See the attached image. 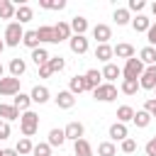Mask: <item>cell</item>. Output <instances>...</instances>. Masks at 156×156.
<instances>
[{
  "mask_svg": "<svg viewBox=\"0 0 156 156\" xmlns=\"http://www.w3.org/2000/svg\"><path fill=\"white\" fill-rule=\"evenodd\" d=\"M146 7V2L144 0H129V5H127V10H129V15L132 12H136V15H141V10Z\"/></svg>",
  "mask_w": 156,
  "mask_h": 156,
  "instance_id": "42",
  "label": "cell"
},
{
  "mask_svg": "<svg viewBox=\"0 0 156 156\" xmlns=\"http://www.w3.org/2000/svg\"><path fill=\"white\" fill-rule=\"evenodd\" d=\"M154 49H156V46H154Z\"/></svg>",
  "mask_w": 156,
  "mask_h": 156,
  "instance_id": "55",
  "label": "cell"
},
{
  "mask_svg": "<svg viewBox=\"0 0 156 156\" xmlns=\"http://www.w3.org/2000/svg\"><path fill=\"white\" fill-rule=\"evenodd\" d=\"M46 66L51 68V73H61L66 68V61H63V56H49V63Z\"/></svg>",
  "mask_w": 156,
  "mask_h": 156,
  "instance_id": "37",
  "label": "cell"
},
{
  "mask_svg": "<svg viewBox=\"0 0 156 156\" xmlns=\"http://www.w3.org/2000/svg\"><path fill=\"white\" fill-rule=\"evenodd\" d=\"M34 17V10L27 5V2H22V5H17V10H15V20L20 22V24H24V22H29Z\"/></svg>",
  "mask_w": 156,
  "mask_h": 156,
  "instance_id": "17",
  "label": "cell"
},
{
  "mask_svg": "<svg viewBox=\"0 0 156 156\" xmlns=\"http://www.w3.org/2000/svg\"><path fill=\"white\" fill-rule=\"evenodd\" d=\"M54 73H51V68L49 66H39V78H51Z\"/></svg>",
  "mask_w": 156,
  "mask_h": 156,
  "instance_id": "47",
  "label": "cell"
},
{
  "mask_svg": "<svg viewBox=\"0 0 156 156\" xmlns=\"http://www.w3.org/2000/svg\"><path fill=\"white\" fill-rule=\"evenodd\" d=\"M63 134H66V141H68V139H71V141H78V139H83L85 127H83V122L73 119V122H68V124L63 127Z\"/></svg>",
  "mask_w": 156,
  "mask_h": 156,
  "instance_id": "5",
  "label": "cell"
},
{
  "mask_svg": "<svg viewBox=\"0 0 156 156\" xmlns=\"http://www.w3.org/2000/svg\"><path fill=\"white\" fill-rule=\"evenodd\" d=\"M119 149H122V154H134L136 151V141L132 136H127L124 141H119Z\"/></svg>",
  "mask_w": 156,
  "mask_h": 156,
  "instance_id": "41",
  "label": "cell"
},
{
  "mask_svg": "<svg viewBox=\"0 0 156 156\" xmlns=\"http://www.w3.org/2000/svg\"><path fill=\"white\" fill-rule=\"evenodd\" d=\"M139 61H141L144 66H156V49H154V46H144V49L139 51Z\"/></svg>",
  "mask_w": 156,
  "mask_h": 156,
  "instance_id": "26",
  "label": "cell"
},
{
  "mask_svg": "<svg viewBox=\"0 0 156 156\" xmlns=\"http://www.w3.org/2000/svg\"><path fill=\"white\" fill-rule=\"evenodd\" d=\"M37 37H39V44H56L54 41V24H41L37 29Z\"/></svg>",
  "mask_w": 156,
  "mask_h": 156,
  "instance_id": "18",
  "label": "cell"
},
{
  "mask_svg": "<svg viewBox=\"0 0 156 156\" xmlns=\"http://www.w3.org/2000/svg\"><path fill=\"white\" fill-rule=\"evenodd\" d=\"M54 102H56V107H61V110H71V107L76 105V95H73L71 90H58L56 98H54Z\"/></svg>",
  "mask_w": 156,
  "mask_h": 156,
  "instance_id": "9",
  "label": "cell"
},
{
  "mask_svg": "<svg viewBox=\"0 0 156 156\" xmlns=\"http://www.w3.org/2000/svg\"><path fill=\"white\" fill-rule=\"evenodd\" d=\"M22 44H24L27 49H32V51H34L37 46H41V44H39V37H37V29H27L24 37H22Z\"/></svg>",
  "mask_w": 156,
  "mask_h": 156,
  "instance_id": "29",
  "label": "cell"
},
{
  "mask_svg": "<svg viewBox=\"0 0 156 156\" xmlns=\"http://www.w3.org/2000/svg\"><path fill=\"white\" fill-rule=\"evenodd\" d=\"M119 90H122L124 95H136V90H141V88H139V80L122 78V85H119Z\"/></svg>",
  "mask_w": 156,
  "mask_h": 156,
  "instance_id": "35",
  "label": "cell"
},
{
  "mask_svg": "<svg viewBox=\"0 0 156 156\" xmlns=\"http://www.w3.org/2000/svg\"><path fill=\"white\" fill-rule=\"evenodd\" d=\"M112 54L117 56V58H132L136 51H134V46L132 44H127V41H122V44H117V46H112Z\"/></svg>",
  "mask_w": 156,
  "mask_h": 156,
  "instance_id": "20",
  "label": "cell"
},
{
  "mask_svg": "<svg viewBox=\"0 0 156 156\" xmlns=\"http://www.w3.org/2000/svg\"><path fill=\"white\" fill-rule=\"evenodd\" d=\"M39 7L41 10H63L66 0H39Z\"/></svg>",
  "mask_w": 156,
  "mask_h": 156,
  "instance_id": "39",
  "label": "cell"
},
{
  "mask_svg": "<svg viewBox=\"0 0 156 156\" xmlns=\"http://www.w3.org/2000/svg\"><path fill=\"white\" fill-rule=\"evenodd\" d=\"M110 141L115 144V141H124L127 136H129V129H127V124H122V122H115V124H110Z\"/></svg>",
  "mask_w": 156,
  "mask_h": 156,
  "instance_id": "13",
  "label": "cell"
},
{
  "mask_svg": "<svg viewBox=\"0 0 156 156\" xmlns=\"http://www.w3.org/2000/svg\"><path fill=\"white\" fill-rule=\"evenodd\" d=\"M51 156H58V154H51Z\"/></svg>",
  "mask_w": 156,
  "mask_h": 156,
  "instance_id": "53",
  "label": "cell"
},
{
  "mask_svg": "<svg viewBox=\"0 0 156 156\" xmlns=\"http://www.w3.org/2000/svg\"><path fill=\"white\" fill-rule=\"evenodd\" d=\"M10 122H5V119H0V141H5L7 136H10Z\"/></svg>",
  "mask_w": 156,
  "mask_h": 156,
  "instance_id": "43",
  "label": "cell"
},
{
  "mask_svg": "<svg viewBox=\"0 0 156 156\" xmlns=\"http://www.w3.org/2000/svg\"><path fill=\"white\" fill-rule=\"evenodd\" d=\"M32 61L37 63V68H39V66H46V63H49V51H46L44 46H37V49L32 51Z\"/></svg>",
  "mask_w": 156,
  "mask_h": 156,
  "instance_id": "30",
  "label": "cell"
},
{
  "mask_svg": "<svg viewBox=\"0 0 156 156\" xmlns=\"http://www.w3.org/2000/svg\"><path fill=\"white\" fill-rule=\"evenodd\" d=\"M112 56H115V54H112V46H110V44H98V46H95V58H98V61L110 63Z\"/></svg>",
  "mask_w": 156,
  "mask_h": 156,
  "instance_id": "24",
  "label": "cell"
},
{
  "mask_svg": "<svg viewBox=\"0 0 156 156\" xmlns=\"http://www.w3.org/2000/svg\"><path fill=\"white\" fill-rule=\"evenodd\" d=\"M15 2L12 0H0V20H12L15 17Z\"/></svg>",
  "mask_w": 156,
  "mask_h": 156,
  "instance_id": "34",
  "label": "cell"
},
{
  "mask_svg": "<svg viewBox=\"0 0 156 156\" xmlns=\"http://www.w3.org/2000/svg\"><path fill=\"white\" fill-rule=\"evenodd\" d=\"M20 132H22V136H27V139L39 132V115H37L34 110H27V112L20 115Z\"/></svg>",
  "mask_w": 156,
  "mask_h": 156,
  "instance_id": "1",
  "label": "cell"
},
{
  "mask_svg": "<svg viewBox=\"0 0 156 156\" xmlns=\"http://www.w3.org/2000/svg\"><path fill=\"white\" fill-rule=\"evenodd\" d=\"M2 156H20L15 149H2Z\"/></svg>",
  "mask_w": 156,
  "mask_h": 156,
  "instance_id": "48",
  "label": "cell"
},
{
  "mask_svg": "<svg viewBox=\"0 0 156 156\" xmlns=\"http://www.w3.org/2000/svg\"><path fill=\"white\" fill-rule=\"evenodd\" d=\"M146 39H149V46H156V22H151V27L146 32Z\"/></svg>",
  "mask_w": 156,
  "mask_h": 156,
  "instance_id": "45",
  "label": "cell"
},
{
  "mask_svg": "<svg viewBox=\"0 0 156 156\" xmlns=\"http://www.w3.org/2000/svg\"><path fill=\"white\" fill-rule=\"evenodd\" d=\"M68 90H71L73 95L85 93V78H83V76H73V78L68 80Z\"/></svg>",
  "mask_w": 156,
  "mask_h": 156,
  "instance_id": "31",
  "label": "cell"
},
{
  "mask_svg": "<svg viewBox=\"0 0 156 156\" xmlns=\"http://www.w3.org/2000/svg\"><path fill=\"white\" fill-rule=\"evenodd\" d=\"M68 46H71V51L76 54V56H83V54H88V39L85 37H78V34H73L71 39H68Z\"/></svg>",
  "mask_w": 156,
  "mask_h": 156,
  "instance_id": "11",
  "label": "cell"
},
{
  "mask_svg": "<svg viewBox=\"0 0 156 156\" xmlns=\"http://www.w3.org/2000/svg\"><path fill=\"white\" fill-rule=\"evenodd\" d=\"M29 98H32V102L44 105V102H49V100H51V93H49V88H46V85H34V88H32V93H29Z\"/></svg>",
  "mask_w": 156,
  "mask_h": 156,
  "instance_id": "14",
  "label": "cell"
},
{
  "mask_svg": "<svg viewBox=\"0 0 156 156\" xmlns=\"http://www.w3.org/2000/svg\"><path fill=\"white\" fill-rule=\"evenodd\" d=\"M132 29L134 32H149V27H151V20L146 17V15H136V17H132Z\"/></svg>",
  "mask_w": 156,
  "mask_h": 156,
  "instance_id": "23",
  "label": "cell"
},
{
  "mask_svg": "<svg viewBox=\"0 0 156 156\" xmlns=\"http://www.w3.org/2000/svg\"><path fill=\"white\" fill-rule=\"evenodd\" d=\"M2 51H5V41L0 39V54H2Z\"/></svg>",
  "mask_w": 156,
  "mask_h": 156,
  "instance_id": "50",
  "label": "cell"
},
{
  "mask_svg": "<svg viewBox=\"0 0 156 156\" xmlns=\"http://www.w3.org/2000/svg\"><path fill=\"white\" fill-rule=\"evenodd\" d=\"M12 105H15V107L20 110V115H22V112H27V110L32 107V98H29L27 93H22V90H20V93L12 98Z\"/></svg>",
  "mask_w": 156,
  "mask_h": 156,
  "instance_id": "19",
  "label": "cell"
},
{
  "mask_svg": "<svg viewBox=\"0 0 156 156\" xmlns=\"http://www.w3.org/2000/svg\"><path fill=\"white\" fill-rule=\"evenodd\" d=\"M151 12H154V17H156V2H154V5H151Z\"/></svg>",
  "mask_w": 156,
  "mask_h": 156,
  "instance_id": "51",
  "label": "cell"
},
{
  "mask_svg": "<svg viewBox=\"0 0 156 156\" xmlns=\"http://www.w3.org/2000/svg\"><path fill=\"white\" fill-rule=\"evenodd\" d=\"M71 37H73L71 24H68V22H63V20H58V24H54V41H56V44H61V41H68Z\"/></svg>",
  "mask_w": 156,
  "mask_h": 156,
  "instance_id": "6",
  "label": "cell"
},
{
  "mask_svg": "<svg viewBox=\"0 0 156 156\" xmlns=\"http://www.w3.org/2000/svg\"><path fill=\"white\" fill-rule=\"evenodd\" d=\"M98 156H117V146L112 141H100L98 144Z\"/></svg>",
  "mask_w": 156,
  "mask_h": 156,
  "instance_id": "36",
  "label": "cell"
},
{
  "mask_svg": "<svg viewBox=\"0 0 156 156\" xmlns=\"http://www.w3.org/2000/svg\"><path fill=\"white\" fill-rule=\"evenodd\" d=\"M100 73H102V78H105L107 83H115V80L122 76V68H119L117 63H112V61H110V63H105V68H102Z\"/></svg>",
  "mask_w": 156,
  "mask_h": 156,
  "instance_id": "16",
  "label": "cell"
},
{
  "mask_svg": "<svg viewBox=\"0 0 156 156\" xmlns=\"http://www.w3.org/2000/svg\"><path fill=\"white\" fill-rule=\"evenodd\" d=\"M46 144H49V146H63V144H66V134H63V129L54 127V129L49 132V139H46Z\"/></svg>",
  "mask_w": 156,
  "mask_h": 156,
  "instance_id": "25",
  "label": "cell"
},
{
  "mask_svg": "<svg viewBox=\"0 0 156 156\" xmlns=\"http://www.w3.org/2000/svg\"><path fill=\"white\" fill-rule=\"evenodd\" d=\"M32 149H34V144H32L27 136H22V139L17 141V146H15V151H17L20 156H27V154H32Z\"/></svg>",
  "mask_w": 156,
  "mask_h": 156,
  "instance_id": "38",
  "label": "cell"
},
{
  "mask_svg": "<svg viewBox=\"0 0 156 156\" xmlns=\"http://www.w3.org/2000/svg\"><path fill=\"white\" fill-rule=\"evenodd\" d=\"M32 156H51V146H49L46 141H39V144H34Z\"/></svg>",
  "mask_w": 156,
  "mask_h": 156,
  "instance_id": "40",
  "label": "cell"
},
{
  "mask_svg": "<svg viewBox=\"0 0 156 156\" xmlns=\"http://www.w3.org/2000/svg\"><path fill=\"white\" fill-rule=\"evenodd\" d=\"M7 68H10V76H12V78H20V76H24L27 63H24V58H12Z\"/></svg>",
  "mask_w": 156,
  "mask_h": 156,
  "instance_id": "28",
  "label": "cell"
},
{
  "mask_svg": "<svg viewBox=\"0 0 156 156\" xmlns=\"http://www.w3.org/2000/svg\"><path fill=\"white\" fill-rule=\"evenodd\" d=\"M132 119H134V107H129V105H119V107H117V122L127 124V122H132Z\"/></svg>",
  "mask_w": 156,
  "mask_h": 156,
  "instance_id": "32",
  "label": "cell"
},
{
  "mask_svg": "<svg viewBox=\"0 0 156 156\" xmlns=\"http://www.w3.org/2000/svg\"><path fill=\"white\" fill-rule=\"evenodd\" d=\"M0 156H2V149H0Z\"/></svg>",
  "mask_w": 156,
  "mask_h": 156,
  "instance_id": "52",
  "label": "cell"
},
{
  "mask_svg": "<svg viewBox=\"0 0 156 156\" xmlns=\"http://www.w3.org/2000/svg\"><path fill=\"white\" fill-rule=\"evenodd\" d=\"M139 129H146L149 127V122H151V115L146 112V110H134V119H132Z\"/></svg>",
  "mask_w": 156,
  "mask_h": 156,
  "instance_id": "33",
  "label": "cell"
},
{
  "mask_svg": "<svg viewBox=\"0 0 156 156\" xmlns=\"http://www.w3.org/2000/svg\"><path fill=\"white\" fill-rule=\"evenodd\" d=\"M83 78H85V90H95L98 85H102V73L98 71V68H90V71H85L83 73Z\"/></svg>",
  "mask_w": 156,
  "mask_h": 156,
  "instance_id": "12",
  "label": "cell"
},
{
  "mask_svg": "<svg viewBox=\"0 0 156 156\" xmlns=\"http://www.w3.org/2000/svg\"><path fill=\"white\" fill-rule=\"evenodd\" d=\"M20 93V78L5 76L0 78V95H17Z\"/></svg>",
  "mask_w": 156,
  "mask_h": 156,
  "instance_id": "7",
  "label": "cell"
},
{
  "mask_svg": "<svg viewBox=\"0 0 156 156\" xmlns=\"http://www.w3.org/2000/svg\"><path fill=\"white\" fill-rule=\"evenodd\" d=\"M93 37H95V41H98V44H107V41L112 39V27L100 22V24H95V27H93Z\"/></svg>",
  "mask_w": 156,
  "mask_h": 156,
  "instance_id": "10",
  "label": "cell"
},
{
  "mask_svg": "<svg viewBox=\"0 0 156 156\" xmlns=\"http://www.w3.org/2000/svg\"><path fill=\"white\" fill-rule=\"evenodd\" d=\"M0 119H5V122L20 119V110H17L15 105H5V102H0Z\"/></svg>",
  "mask_w": 156,
  "mask_h": 156,
  "instance_id": "21",
  "label": "cell"
},
{
  "mask_svg": "<svg viewBox=\"0 0 156 156\" xmlns=\"http://www.w3.org/2000/svg\"><path fill=\"white\" fill-rule=\"evenodd\" d=\"M71 32L73 34H78V37H85V32H88V20L83 17V15H76V17H71Z\"/></svg>",
  "mask_w": 156,
  "mask_h": 156,
  "instance_id": "15",
  "label": "cell"
},
{
  "mask_svg": "<svg viewBox=\"0 0 156 156\" xmlns=\"http://www.w3.org/2000/svg\"><path fill=\"white\" fill-rule=\"evenodd\" d=\"M139 88L144 90H154L156 88V66H146L141 78H139Z\"/></svg>",
  "mask_w": 156,
  "mask_h": 156,
  "instance_id": "8",
  "label": "cell"
},
{
  "mask_svg": "<svg viewBox=\"0 0 156 156\" xmlns=\"http://www.w3.org/2000/svg\"><path fill=\"white\" fill-rule=\"evenodd\" d=\"M144 110H146V112L151 115V119H154V117H156V98H149V100L144 102Z\"/></svg>",
  "mask_w": 156,
  "mask_h": 156,
  "instance_id": "44",
  "label": "cell"
},
{
  "mask_svg": "<svg viewBox=\"0 0 156 156\" xmlns=\"http://www.w3.org/2000/svg\"><path fill=\"white\" fill-rule=\"evenodd\" d=\"M93 98H95L98 102H112V100H117V88H115V83H102V85H98V88L93 90Z\"/></svg>",
  "mask_w": 156,
  "mask_h": 156,
  "instance_id": "4",
  "label": "cell"
},
{
  "mask_svg": "<svg viewBox=\"0 0 156 156\" xmlns=\"http://www.w3.org/2000/svg\"><path fill=\"white\" fill-rule=\"evenodd\" d=\"M73 154L76 156H93V144L88 139H78V141H73Z\"/></svg>",
  "mask_w": 156,
  "mask_h": 156,
  "instance_id": "22",
  "label": "cell"
},
{
  "mask_svg": "<svg viewBox=\"0 0 156 156\" xmlns=\"http://www.w3.org/2000/svg\"><path fill=\"white\" fill-rule=\"evenodd\" d=\"M144 151H146V156H156V136H151V139L146 141Z\"/></svg>",
  "mask_w": 156,
  "mask_h": 156,
  "instance_id": "46",
  "label": "cell"
},
{
  "mask_svg": "<svg viewBox=\"0 0 156 156\" xmlns=\"http://www.w3.org/2000/svg\"><path fill=\"white\" fill-rule=\"evenodd\" d=\"M112 20L117 22V27H124V24H129V22H132V15H129V10H127V7H117V10L112 12Z\"/></svg>",
  "mask_w": 156,
  "mask_h": 156,
  "instance_id": "27",
  "label": "cell"
},
{
  "mask_svg": "<svg viewBox=\"0 0 156 156\" xmlns=\"http://www.w3.org/2000/svg\"><path fill=\"white\" fill-rule=\"evenodd\" d=\"M22 37H24V29H22V24H20V22H10V24L5 27L2 41H5V46L15 49V46H20V44H22Z\"/></svg>",
  "mask_w": 156,
  "mask_h": 156,
  "instance_id": "2",
  "label": "cell"
},
{
  "mask_svg": "<svg viewBox=\"0 0 156 156\" xmlns=\"http://www.w3.org/2000/svg\"><path fill=\"white\" fill-rule=\"evenodd\" d=\"M154 93H156V88H154Z\"/></svg>",
  "mask_w": 156,
  "mask_h": 156,
  "instance_id": "54",
  "label": "cell"
},
{
  "mask_svg": "<svg viewBox=\"0 0 156 156\" xmlns=\"http://www.w3.org/2000/svg\"><path fill=\"white\" fill-rule=\"evenodd\" d=\"M144 63L136 58V56H132V58H127V63H124V68H122V76L124 78H132V80H139L141 78V73H144Z\"/></svg>",
  "mask_w": 156,
  "mask_h": 156,
  "instance_id": "3",
  "label": "cell"
},
{
  "mask_svg": "<svg viewBox=\"0 0 156 156\" xmlns=\"http://www.w3.org/2000/svg\"><path fill=\"white\" fill-rule=\"evenodd\" d=\"M0 78H5V66L0 63Z\"/></svg>",
  "mask_w": 156,
  "mask_h": 156,
  "instance_id": "49",
  "label": "cell"
}]
</instances>
